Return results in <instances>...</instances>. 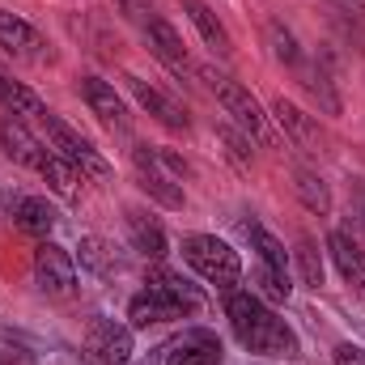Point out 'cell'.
Instances as JSON below:
<instances>
[{
    "mask_svg": "<svg viewBox=\"0 0 365 365\" xmlns=\"http://www.w3.org/2000/svg\"><path fill=\"white\" fill-rule=\"evenodd\" d=\"M225 314L238 336V344L255 357H302L297 331L276 314L255 289H230L225 293Z\"/></svg>",
    "mask_w": 365,
    "mask_h": 365,
    "instance_id": "6da1fadb",
    "label": "cell"
},
{
    "mask_svg": "<svg viewBox=\"0 0 365 365\" xmlns=\"http://www.w3.org/2000/svg\"><path fill=\"white\" fill-rule=\"evenodd\" d=\"M182 259L204 276L208 284H217V289H225V293L238 289V280H242V259H238V251H234L230 242H221L217 234H187V238H182Z\"/></svg>",
    "mask_w": 365,
    "mask_h": 365,
    "instance_id": "7a4b0ae2",
    "label": "cell"
},
{
    "mask_svg": "<svg viewBox=\"0 0 365 365\" xmlns=\"http://www.w3.org/2000/svg\"><path fill=\"white\" fill-rule=\"evenodd\" d=\"M200 77L208 81V90L217 93V102L225 106V115H234V123H238V128H242L251 140H259V145H272V123H268L264 106L255 102V93L247 90V86H238L234 77H225V73H212V68H204Z\"/></svg>",
    "mask_w": 365,
    "mask_h": 365,
    "instance_id": "3957f363",
    "label": "cell"
},
{
    "mask_svg": "<svg viewBox=\"0 0 365 365\" xmlns=\"http://www.w3.org/2000/svg\"><path fill=\"white\" fill-rule=\"evenodd\" d=\"M132 162H136V179H140V187H145L158 204H166V208H182V204H187L179 179H175V175H182V162L175 158V153L136 145V149H132Z\"/></svg>",
    "mask_w": 365,
    "mask_h": 365,
    "instance_id": "277c9868",
    "label": "cell"
},
{
    "mask_svg": "<svg viewBox=\"0 0 365 365\" xmlns=\"http://www.w3.org/2000/svg\"><path fill=\"white\" fill-rule=\"evenodd\" d=\"M43 123H47V136H51V149L60 158H68L86 179H110V162L93 149V140H86L73 123H64L60 115H47Z\"/></svg>",
    "mask_w": 365,
    "mask_h": 365,
    "instance_id": "5b68a950",
    "label": "cell"
},
{
    "mask_svg": "<svg viewBox=\"0 0 365 365\" xmlns=\"http://www.w3.org/2000/svg\"><path fill=\"white\" fill-rule=\"evenodd\" d=\"M221 357H225V344L208 327H182L179 336H170L158 349L162 365H221Z\"/></svg>",
    "mask_w": 365,
    "mask_h": 365,
    "instance_id": "8992f818",
    "label": "cell"
},
{
    "mask_svg": "<svg viewBox=\"0 0 365 365\" xmlns=\"http://www.w3.org/2000/svg\"><path fill=\"white\" fill-rule=\"evenodd\" d=\"M34 284L47 297H73V289H77V264H73V255L64 247H56V242L43 238L38 251H34Z\"/></svg>",
    "mask_w": 365,
    "mask_h": 365,
    "instance_id": "52a82bcc",
    "label": "cell"
},
{
    "mask_svg": "<svg viewBox=\"0 0 365 365\" xmlns=\"http://www.w3.org/2000/svg\"><path fill=\"white\" fill-rule=\"evenodd\" d=\"M86 353L93 365H128L132 357V327L119 319H93L86 331Z\"/></svg>",
    "mask_w": 365,
    "mask_h": 365,
    "instance_id": "ba28073f",
    "label": "cell"
},
{
    "mask_svg": "<svg viewBox=\"0 0 365 365\" xmlns=\"http://www.w3.org/2000/svg\"><path fill=\"white\" fill-rule=\"evenodd\" d=\"M0 47H4V56H13L21 64H47L51 60L47 38L30 21H21L17 13H4V9H0Z\"/></svg>",
    "mask_w": 365,
    "mask_h": 365,
    "instance_id": "9c48e42d",
    "label": "cell"
},
{
    "mask_svg": "<svg viewBox=\"0 0 365 365\" xmlns=\"http://www.w3.org/2000/svg\"><path fill=\"white\" fill-rule=\"evenodd\" d=\"M0 149L17 162V166H30V170H43V162H47V145L21 123V119H13V115H4L0 119Z\"/></svg>",
    "mask_w": 365,
    "mask_h": 365,
    "instance_id": "30bf717a",
    "label": "cell"
},
{
    "mask_svg": "<svg viewBox=\"0 0 365 365\" xmlns=\"http://www.w3.org/2000/svg\"><path fill=\"white\" fill-rule=\"evenodd\" d=\"M81 98H86V106H90L110 132H128V128H132V115H128L123 98L115 93L110 81H102V77H81Z\"/></svg>",
    "mask_w": 365,
    "mask_h": 365,
    "instance_id": "8fae6325",
    "label": "cell"
},
{
    "mask_svg": "<svg viewBox=\"0 0 365 365\" xmlns=\"http://www.w3.org/2000/svg\"><path fill=\"white\" fill-rule=\"evenodd\" d=\"M145 30V43H149V51L175 73V77H187L191 73V60H187V47H182V38H179V30L166 21V17H153V21H145L140 26Z\"/></svg>",
    "mask_w": 365,
    "mask_h": 365,
    "instance_id": "7c38bea8",
    "label": "cell"
},
{
    "mask_svg": "<svg viewBox=\"0 0 365 365\" xmlns=\"http://www.w3.org/2000/svg\"><path fill=\"white\" fill-rule=\"evenodd\" d=\"M128 238H132V251L145 255V259H153V264H162L166 251H170L166 230H162L145 208H128Z\"/></svg>",
    "mask_w": 365,
    "mask_h": 365,
    "instance_id": "4fadbf2b",
    "label": "cell"
},
{
    "mask_svg": "<svg viewBox=\"0 0 365 365\" xmlns=\"http://www.w3.org/2000/svg\"><path fill=\"white\" fill-rule=\"evenodd\" d=\"M128 319H132V327H153V323H170V319H187V314H182L162 289H153L145 280V289L128 302Z\"/></svg>",
    "mask_w": 365,
    "mask_h": 365,
    "instance_id": "5bb4252c",
    "label": "cell"
},
{
    "mask_svg": "<svg viewBox=\"0 0 365 365\" xmlns=\"http://www.w3.org/2000/svg\"><path fill=\"white\" fill-rule=\"evenodd\" d=\"M272 119L289 132V140L297 145V149H306V153H319V145H323V136H319V123L306 115V110H297L289 98H276L272 102Z\"/></svg>",
    "mask_w": 365,
    "mask_h": 365,
    "instance_id": "9a60e30c",
    "label": "cell"
},
{
    "mask_svg": "<svg viewBox=\"0 0 365 365\" xmlns=\"http://www.w3.org/2000/svg\"><path fill=\"white\" fill-rule=\"evenodd\" d=\"M128 81V90L136 93V102L158 119V123H166V128H175V132H187V115H182L179 102H170L162 90H153L149 81H140V77H123Z\"/></svg>",
    "mask_w": 365,
    "mask_h": 365,
    "instance_id": "2e32d148",
    "label": "cell"
},
{
    "mask_svg": "<svg viewBox=\"0 0 365 365\" xmlns=\"http://www.w3.org/2000/svg\"><path fill=\"white\" fill-rule=\"evenodd\" d=\"M149 284L162 289L182 314H200V310H204V293H200V284H191V280H187L182 272H175V268H153V272H149Z\"/></svg>",
    "mask_w": 365,
    "mask_h": 365,
    "instance_id": "e0dca14e",
    "label": "cell"
},
{
    "mask_svg": "<svg viewBox=\"0 0 365 365\" xmlns=\"http://www.w3.org/2000/svg\"><path fill=\"white\" fill-rule=\"evenodd\" d=\"M182 13L191 17V26L200 30V38L212 47V56H221V60H230L234 56V43H230V30L217 21V13L204 4V0H182Z\"/></svg>",
    "mask_w": 365,
    "mask_h": 365,
    "instance_id": "ac0fdd59",
    "label": "cell"
},
{
    "mask_svg": "<svg viewBox=\"0 0 365 365\" xmlns=\"http://www.w3.org/2000/svg\"><path fill=\"white\" fill-rule=\"evenodd\" d=\"M327 251H331V259H336L340 276H344V280H349V284L365 297V251L349 238V234H340V230L327 238Z\"/></svg>",
    "mask_w": 365,
    "mask_h": 365,
    "instance_id": "d6986e66",
    "label": "cell"
},
{
    "mask_svg": "<svg viewBox=\"0 0 365 365\" xmlns=\"http://www.w3.org/2000/svg\"><path fill=\"white\" fill-rule=\"evenodd\" d=\"M13 225L21 234H30V238H47L56 230V208L47 200H38V195H21L13 204Z\"/></svg>",
    "mask_w": 365,
    "mask_h": 365,
    "instance_id": "ffe728a7",
    "label": "cell"
},
{
    "mask_svg": "<svg viewBox=\"0 0 365 365\" xmlns=\"http://www.w3.org/2000/svg\"><path fill=\"white\" fill-rule=\"evenodd\" d=\"M242 234L251 238V251L259 255V268H268V272H276V276H289V251L276 242L259 221H242Z\"/></svg>",
    "mask_w": 365,
    "mask_h": 365,
    "instance_id": "44dd1931",
    "label": "cell"
},
{
    "mask_svg": "<svg viewBox=\"0 0 365 365\" xmlns=\"http://www.w3.org/2000/svg\"><path fill=\"white\" fill-rule=\"evenodd\" d=\"M38 175L47 179V187H51L56 195H64V200H77V195H81V179H86V175H81L68 158H60L56 149L47 153V162H43V170H38Z\"/></svg>",
    "mask_w": 365,
    "mask_h": 365,
    "instance_id": "7402d4cb",
    "label": "cell"
},
{
    "mask_svg": "<svg viewBox=\"0 0 365 365\" xmlns=\"http://www.w3.org/2000/svg\"><path fill=\"white\" fill-rule=\"evenodd\" d=\"M81 268L93 276H119L123 272V259L115 255V247L106 238H86L81 242Z\"/></svg>",
    "mask_w": 365,
    "mask_h": 365,
    "instance_id": "603a6c76",
    "label": "cell"
},
{
    "mask_svg": "<svg viewBox=\"0 0 365 365\" xmlns=\"http://www.w3.org/2000/svg\"><path fill=\"white\" fill-rule=\"evenodd\" d=\"M293 191H297V200H302L310 212H319V217L331 208V191H327V182L319 179L314 170H306V166L293 170Z\"/></svg>",
    "mask_w": 365,
    "mask_h": 365,
    "instance_id": "cb8c5ba5",
    "label": "cell"
},
{
    "mask_svg": "<svg viewBox=\"0 0 365 365\" xmlns=\"http://www.w3.org/2000/svg\"><path fill=\"white\" fill-rule=\"evenodd\" d=\"M297 264H302V280H306L310 289L323 284V259H319L314 238H302V242H297Z\"/></svg>",
    "mask_w": 365,
    "mask_h": 365,
    "instance_id": "d4e9b609",
    "label": "cell"
},
{
    "mask_svg": "<svg viewBox=\"0 0 365 365\" xmlns=\"http://www.w3.org/2000/svg\"><path fill=\"white\" fill-rule=\"evenodd\" d=\"M289 276H276V272H268V268H259L255 272V293L264 297V302H284L289 297Z\"/></svg>",
    "mask_w": 365,
    "mask_h": 365,
    "instance_id": "484cf974",
    "label": "cell"
},
{
    "mask_svg": "<svg viewBox=\"0 0 365 365\" xmlns=\"http://www.w3.org/2000/svg\"><path fill=\"white\" fill-rule=\"evenodd\" d=\"M221 140H225V153H230L238 166H247V162H251V149H247V140H242L234 128H221Z\"/></svg>",
    "mask_w": 365,
    "mask_h": 365,
    "instance_id": "4316f807",
    "label": "cell"
},
{
    "mask_svg": "<svg viewBox=\"0 0 365 365\" xmlns=\"http://www.w3.org/2000/svg\"><path fill=\"white\" fill-rule=\"evenodd\" d=\"M331 357H336V365H365V349L344 340V344H336V353H331Z\"/></svg>",
    "mask_w": 365,
    "mask_h": 365,
    "instance_id": "83f0119b",
    "label": "cell"
},
{
    "mask_svg": "<svg viewBox=\"0 0 365 365\" xmlns=\"http://www.w3.org/2000/svg\"><path fill=\"white\" fill-rule=\"evenodd\" d=\"M4 81H9V77H4V73H0V98H4Z\"/></svg>",
    "mask_w": 365,
    "mask_h": 365,
    "instance_id": "f1b7e54d",
    "label": "cell"
}]
</instances>
